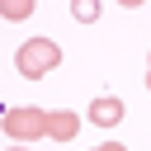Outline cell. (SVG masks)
<instances>
[{
	"instance_id": "2",
	"label": "cell",
	"mask_w": 151,
	"mask_h": 151,
	"mask_svg": "<svg viewBox=\"0 0 151 151\" xmlns=\"http://www.w3.org/2000/svg\"><path fill=\"white\" fill-rule=\"evenodd\" d=\"M57 66H61V47H57L52 38H42V33L24 38L19 52H14V71H19L24 80H42V76H52Z\"/></svg>"
},
{
	"instance_id": "8",
	"label": "cell",
	"mask_w": 151,
	"mask_h": 151,
	"mask_svg": "<svg viewBox=\"0 0 151 151\" xmlns=\"http://www.w3.org/2000/svg\"><path fill=\"white\" fill-rule=\"evenodd\" d=\"M9 151H28V146H24V142H14V146H9Z\"/></svg>"
},
{
	"instance_id": "1",
	"label": "cell",
	"mask_w": 151,
	"mask_h": 151,
	"mask_svg": "<svg viewBox=\"0 0 151 151\" xmlns=\"http://www.w3.org/2000/svg\"><path fill=\"white\" fill-rule=\"evenodd\" d=\"M0 127H5L9 142H38V137L76 142L80 137V113L76 109H33V104H24V109H9Z\"/></svg>"
},
{
	"instance_id": "6",
	"label": "cell",
	"mask_w": 151,
	"mask_h": 151,
	"mask_svg": "<svg viewBox=\"0 0 151 151\" xmlns=\"http://www.w3.org/2000/svg\"><path fill=\"white\" fill-rule=\"evenodd\" d=\"M94 151H127V146H123V142H99Z\"/></svg>"
},
{
	"instance_id": "3",
	"label": "cell",
	"mask_w": 151,
	"mask_h": 151,
	"mask_svg": "<svg viewBox=\"0 0 151 151\" xmlns=\"http://www.w3.org/2000/svg\"><path fill=\"white\" fill-rule=\"evenodd\" d=\"M123 99L118 94H99V99H90V123H99V127H118L123 123Z\"/></svg>"
},
{
	"instance_id": "7",
	"label": "cell",
	"mask_w": 151,
	"mask_h": 151,
	"mask_svg": "<svg viewBox=\"0 0 151 151\" xmlns=\"http://www.w3.org/2000/svg\"><path fill=\"white\" fill-rule=\"evenodd\" d=\"M146 90H151V52H146Z\"/></svg>"
},
{
	"instance_id": "5",
	"label": "cell",
	"mask_w": 151,
	"mask_h": 151,
	"mask_svg": "<svg viewBox=\"0 0 151 151\" xmlns=\"http://www.w3.org/2000/svg\"><path fill=\"white\" fill-rule=\"evenodd\" d=\"M33 14V0H14V5H5V19H28Z\"/></svg>"
},
{
	"instance_id": "4",
	"label": "cell",
	"mask_w": 151,
	"mask_h": 151,
	"mask_svg": "<svg viewBox=\"0 0 151 151\" xmlns=\"http://www.w3.org/2000/svg\"><path fill=\"white\" fill-rule=\"evenodd\" d=\"M99 14H104L99 0H71V19L76 24H99Z\"/></svg>"
}]
</instances>
